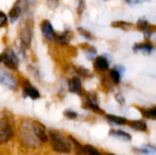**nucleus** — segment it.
Instances as JSON below:
<instances>
[{
	"instance_id": "obj_1",
	"label": "nucleus",
	"mask_w": 156,
	"mask_h": 155,
	"mask_svg": "<svg viewBox=\"0 0 156 155\" xmlns=\"http://www.w3.org/2000/svg\"><path fill=\"white\" fill-rule=\"evenodd\" d=\"M19 140L20 143L29 148L37 147L42 143L39 141L35 127H34V122H28L24 121L19 127Z\"/></svg>"
},
{
	"instance_id": "obj_2",
	"label": "nucleus",
	"mask_w": 156,
	"mask_h": 155,
	"mask_svg": "<svg viewBox=\"0 0 156 155\" xmlns=\"http://www.w3.org/2000/svg\"><path fill=\"white\" fill-rule=\"evenodd\" d=\"M50 144L53 150L60 153H69L71 151L70 143L58 132L50 131L48 133Z\"/></svg>"
},
{
	"instance_id": "obj_3",
	"label": "nucleus",
	"mask_w": 156,
	"mask_h": 155,
	"mask_svg": "<svg viewBox=\"0 0 156 155\" xmlns=\"http://www.w3.org/2000/svg\"><path fill=\"white\" fill-rule=\"evenodd\" d=\"M13 136V128L9 119L0 115V144L8 142Z\"/></svg>"
},
{
	"instance_id": "obj_4",
	"label": "nucleus",
	"mask_w": 156,
	"mask_h": 155,
	"mask_svg": "<svg viewBox=\"0 0 156 155\" xmlns=\"http://www.w3.org/2000/svg\"><path fill=\"white\" fill-rule=\"evenodd\" d=\"M3 56V61L4 64L11 69H18V65H19V60L16 57V55L15 54V52L10 49V48H6L5 51H4V54L2 55Z\"/></svg>"
},
{
	"instance_id": "obj_5",
	"label": "nucleus",
	"mask_w": 156,
	"mask_h": 155,
	"mask_svg": "<svg viewBox=\"0 0 156 155\" xmlns=\"http://www.w3.org/2000/svg\"><path fill=\"white\" fill-rule=\"evenodd\" d=\"M0 83L12 90H15L16 88V79L2 69H0Z\"/></svg>"
},
{
	"instance_id": "obj_6",
	"label": "nucleus",
	"mask_w": 156,
	"mask_h": 155,
	"mask_svg": "<svg viewBox=\"0 0 156 155\" xmlns=\"http://www.w3.org/2000/svg\"><path fill=\"white\" fill-rule=\"evenodd\" d=\"M41 29H42V33L44 35V37L48 39V40H53L55 38V32H54V29L50 24L49 21L48 20H45L42 24V26H41Z\"/></svg>"
},
{
	"instance_id": "obj_7",
	"label": "nucleus",
	"mask_w": 156,
	"mask_h": 155,
	"mask_svg": "<svg viewBox=\"0 0 156 155\" xmlns=\"http://www.w3.org/2000/svg\"><path fill=\"white\" fill-rule=\"evenodd\" d=\"M20 38H21V42L22 45L25 48H28L30 46L31 43V38H32V32L30 27L28 26H25L20 34Z\"/></svg>"
},
{
	"instance_id": "obj_8",
	"label": "nucleus",
	"mask_w": 156,
	"mask_h": 155,
	"mask_svg": "<svg viewBox=\"0 0 156 155\" xmlns=\"http://www.w3.org/2000/svg\"><path fill=\"white\" fill-rule=\"evenodd\" d=\"M24 96L29 97L33 100H37L40 97L39 92L37 89H35L33 86H31L27 81L24 83Z\"/></svg>"
},
{
	"instance_id": "obj_9",
	"label": "nucleus",
	"mask_w": 156,
	"mask_h": 155,
	"mask_svg": "<svg viewBox=\"0 0 156 155\" xmlns=\"http://www.w3.org/2000/svg\"><path fill=\"white\" fill-rule=\"evenodd\" d=\"M69 90L73 93H77V94H81L82 92V89H81V81L78 77H73L69 83Z\"/></svg>"
},
{
	"instance_id": "obj_10",
	"label": "nucleus",
	"mask_w": 156,
	"mask_h": 155,
	"mask_svg": "<svg viewBox=\"0 0 156 155\" xmlns=\"http://www.w3.org/2000/svg\"><path fill=\"white\" fill-rule=\"evenodd\" d=\"M137 26H138V28H139L141 31L144 32L145 37L148 38V37H151V35H152V33H153V29L151 28V26L149 25V23H148L146 20H144V19H140V20L138 21V23H137Z\"/></svg>"
},
{
	"instance_id": "obj_11",
	"label": "nucleus",
	"mask_w": 156,
	"mask_h": 155,
	"mask_svg": "<svg viewBox=\"0 0 156 155\" xmlns=\"http://www.w3.org/2000/svg\"><path fill=\"white\" fill-rule=\"evenodd\" d=\"M22 13V7L19 2H16V4L12 7V9L9 11V17L12 21H15L19 17V16Z\"/></svg>"
},
{
	"instance_id": "obj_12",
	"label": "nucleus",
	"mask_w": 156,
	"mask_h": 155,
	"mask_svg": "<svg viewBox=\"0 0 156 155\" xmlns=\"http://www.w3.org/2000/svg\"><path fill=\"white\" fill-rule=\"evenodd\" d=\"M95 67L101 71H105L109 69V62L104 57H98L95 61Z\"/></svg>"
},
{
	"instance_id": "obj_13",
	"label": "nucleus",
	"mask_w": 156,
	"mask_h": 155,
	"mask_svg": "<svg viewBox=\"0 0 156 155\" xmlns=\"http://www.w3.org/2000/svg\"><path fill=\"white\" fill-rule=\"evenodd\" d=\"M129 125L136 131L145 132L147 130V124L144 121H132L129 122Z\"/></svg>"
},
{
	"instance_id": "obj_14",
	"label": "nucleus",
	"mask_w": 156,
	"mask_h": 155,
	"mask_svg": "<svg viewBox=\"0 0 156 155\" xmlns=\"http://www.w3.org/2000/svg\"><path fill=\"white\" fill-rule=\"evenodd\" d=\"M69 140L72 142V143L74 144V146L76 148V153H77V155H89L88 153H87V151H86V149H85V146L83 147L80 143H78V141H76L72 137H69Z\"/></svg>"
},
{
	"instance_id": "obj_15",
	"label": "nucleus",
	"mask_w": 156,
	"mask_h": 155,
	"mask_svg": "<svg viewBox=\"0 0 156 155\" xmlns=\"http://www.w3.org/2000/svg\"><path fill=\"white\" fill-rule=\"evenodd\" d=\"M70 37H71V33L69 31H66L63 34H61V35H59V36L57 37V41L59 44L65 45V44H68L69 42Z\"/></svg>"
},
{
	"instance_id": "obj_16",
	"label": "nucleus",
	"mask_w": 156,
	"mask_h": 155,
	"mask_svg": "<svg viewBox=\"0 0 156 155\" xmlns=\"http://www.w3.org/2000/svg\"><path fill=\"white\" fill-rule=\"evenodd\" d=\"M153 47L149 44H137L133 47V50L135 51H144L146 53H151L153 51Z\"/></svg>"
},
{
	"instance_id": "obj_17",
	"label": "nucleus",
	"mask_w": 156,
	"mask_h": 155,
	"mask_svg": "<svg viewBox=\"0 0 156 155\" xmlns=\"http://www.w3.org/2000/svg\"><path fill=\"white\" fill-rule=\"evenodd\" d=\"M107 119L109 121H111L113 123H116V124H119V125H123V124H126L127 123V121L122 118V117H119V116H115V115H107Z\"/></svg>"
},
{
	"instance_id": "obj_18",
	"label": "nucleus",
	"mask_w": 156,
	"mask_h": 155,
	"mask_svg": "<svg viewBox=\"0 0 156 155\" xmlns=\"http://www.w3.org/2000/svg\"><path fill=\"white\" fill-rule=\"evenodd\" d=\"M86 105H87L90 109H92L93 111H97V112H102V111H101V108L99 107V105H98L96 100H95V99H92L91 97L89 98V100H88L87 102H86Z\"/></svg>"
},
{
	"instance_id": "obj_19",
	"label": "nucleus",
	"mask_w": 156,
	"mask_h": 155,
	"mask_svg": "<svg viewBox=\"0 0 156 155\" xmlns=\"http://www.w3.org/2000/svg\"><path fill=\"white\" fill-rule=\"evenodd\" d=\"M141 111L143 112V114L146 117V118H149V119H153L154 120L156 118V108L155 107H153L152 109H147V110H141Z\"/></svg>"
},
{
	"instance_id": "obj_20",
	"label": "nucleus",
	"mask_w": 156,
	"mask_h": 155,
	"mask_svg": "<svg viewBox=\"0 0 156 155\" xmlns=\"http://www.w3.org/2000/svg\"><path fill=\"white\" fill-rule=\"evenodd\" d=\"M111 134L113 135L114 137H118L123 140H131V135L127 132H124L122 131H112L111 132Z\"/></svg>"
},
{
	"instance_id": "obj_21",
	"label": "nucleus",
	"mask_w": 156,
	"mask_h": 155,
	"mask_svg": "<svg viewBox=\"0 0 156 155\" xmlns=\"http://www.w3.org/2000/svg\"><path fill=\"white\" fill-rule=\"evenodd\" d=\"M112 26L114 27H119V28H122L123 30H128L129 28L132 27V24L131 23H128V22H124V21H117V22H113L112 24Z\"/></svg>"
},
{
	"instance_id": "obj_22",
	"label": "nucleus",
	"mask_w": 156,
	"mask_h": 155,
	"mask_svg": "<svg viewBox=\"0 0 156 155\" xmlns=\"http://www.w3.org/2000/svg\"><path fill=\"white\" fill-rule=\"evenodd\" d=\"M110 76H111V78H112V79L113 80L114 83H119V82H120V80H121V76H122V75L120 74V72L118 71L117 69H114L111 70Z\"/></svg>"
},
{
	"instance_id": "obj_23",
	"label": "nucleus",
	"mask_w": 156,
	"mask_h": 155,
	"mask_svg": "<svg viewBox=\"0 0 156 155\" xmlns=\"http://www.w3.org/2000/svg\"><path fill=\"white\" fill-rule=\"evenodd\" d=\"M85 149H86V151H87V153H88V154L89 155H102L98 150H96L94 147H92V146H90V145H86L85 146Z\"/></svg>"
},
{
	"instance_id": "obj_24",
	"label": "nucleus",
	"mask_w": 156,
	"mask_h": 155,
	"mask_svg": "<svg viewBox=\"0 0 156 155\" xmlns=\"http://www.w3.org/2000/svg\"><path fill=\"white\" fill-rule=\"evenodd\" d=\"M78 31H79V33L81 35V36H83L85 38H87V39H91L92 37H91V34L89 32V31H87V30H85V29H83V28H81V27H79L78 28Z\"/></svg>"
},
{
	"instance_id": "obj_25",
	"label": "nucleus",
	"mask_w": 156,
	"mask_h": 155,
	"mask_svg": "<svg viewBox=\"0 0 156 155\" xmlns=\"http://www.w3.org/2000/svg\"><path fill=\"white\" fill-rule=\"evenodd\" d=\"M77 71L84 77H90L91 76V72H90L88 69H86L84 68H79V69H77Z\"/></svg>"
},
{
	"instance_id": "obj_26",
	"label": "nucleus",
	"mask_w": 156,
	"mask_h": 155,
	"mask_svg": "<svg viewBox=\"0 0 156 155\" xmlns=\"http://www.w3.org/2000/svg\"><path fill=\"white\" fill-rule=\"evenodd\" d=\"M7 23V17L5 15V13L0 11V27H3L6 25Z\"/></svg>"
},
{
	"instance_id": "obj_27",
	"label": "nucleus",
	"mask_w": 156,
	"mask_h": 155,
	"mask_svg": "<svg viewBox=\"0 0 156 155\" xmlns=\"http://www.w3.org/2000/svg\"><path fill=\"white\" fill-rule=\"evenodd\" d=\"M64 115H65L66 117H68L69 119H75V118L77 117V113L74 112V111H71V110L66 111L64 112Z\"/></svg>"
},
{
	"instance_id": "obj_28",
	"label": "nucleus",
	"mask_w": 156,
	"mask_h": 155,
	"mask_svg": "<svg viewBox=\"0 0 156 155\" xmlns=\"http://www.w3.org/2000/svg\"><path fill=\"white\" fill-rule=\"evenodd\" d=\"M95 55H96L95 50H93V51H91V50H87V52H86V56H87V58H88L89 59H92V58L95 57Z\"/></svg>"
},
{
	"instance_id": "obj_29",
	"label": "nucleus",
	"mask_w": 156,
	"mask_h": 155,
	"mask_svg": "<svg viewBox=\"0 0 156 155\" xmlns=\"http://www.w3.org/2000/svg\"><path fill=\"white\" fill-rule=\"evenodd\" d=\"M125 1L129 4H134V3H136L137 0H125Z\"/></svg>"
},
{
	"instance_id": "obj_30",
	"label": "nucleus",
	"mask_w": 156,
	"mask_h": 155,
	"mask_svg": "<svg viewBox=\"0 0 156 155\" xmlns=\"http://www.w3.org/2000/svg\"><path fill=\"white\" fill-rule=\"evenodd\" d=\"M2 61H3V56L0 55V62H2Z\"/></svg>"
},
{
	"instance_id": "obj_31",
	"label": "nucleus",
	"mask_w": 156,
	"mask_h": 155,
	"mask_svg": "<svg viewBox=\"0 0 156 155\" xmlns=\"http://www.w3.org/2000/svg\"><path fill=\"white\" fill-rule=\"evenodd\" d=\"M27 2H29V3H32V2H35V0H27Z\"/></svg>"
}]
</instances>
